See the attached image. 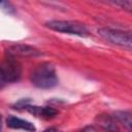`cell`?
Instances as JSON below:
<instances>
[{
  "instance_id": "obj_5",
  "label": "cell",
  "mask_w": 132,
  "mask_h": 132,
  "mask_svg": "<svg viewBox=\"0 0 132 132\" xmlns=\"http://www.w3.org/2000/svg\"><path fill=\"white\" fill-rule=\"evenodd\" d=\"M7 55L9 58H15V57H35V56H39L40 53L29 45H24V44H18V45H13L11 47H9L7 50Z\"/></svg>"
},
{
  "instance_id": "obj_1",
  "label": "cell",
  "mask_w": 132,
  "mask_h": 132,
  "mask_svg": "<svg viewBox=\"0 0 132 132\" xmlns=\"http://www.w3.org/2000/svg\"><path fill=\"white\" fill-rule=\"evenodd\" d=\"M32 84L39 89H51L58 85L59 78L55 67L50 63L38 65L31 75Z\"/></svg>"
},
{
  "instance_id": "obj_14",
  "label": "cell",
  "mask_w": 132,
  "mask_h": 132,
  "mask_svg": "<svg viewBox=\"0 0 132 132\" xmlns=\"http://www.w3.org/2000/svg\"><path fill=\"white\" fill-rule=\"evenodd\" d=\"M3 87H4V82H3V81H2L1 79H0V90H1V89H2Z\"/></svg>"
},
{
  "instance_id": "obj_13",
  "label": "cell",
  "mask_w": 132,
  "mask_h": 132,
  "mask_svg": "<svg viewBox=\"0 0 132 132\" xmlns=\"http://www.w3.org/2000/svg\"><path fill=\"white\" fill-rule=\"evenodd\" d=\"M43 132H60V131L58 129H56V128H48V129L44 130Z\"/></svg>"
},
{
  "instance_id": "obj_7",
  "label": "cell",
  "mask_w": 132,
  "mask_h": 132,
  "mask_svg": "<svg viewBox=\"0 0 132 132\" xmlns=\"http://www.w3.org/2000/svg\"><path fill=\"white\" fill-rule=\"evenodd\" d=\"M25 108L29 112L35 114L36 117H40V118H44V119H52V118H54L58 113V111L56 109H54L53 107H48V106L39 107V106H30V105H27Z\"/></svg>"
},
{
  "instance_id": "obj_12",
  "label": "cell",
  "mask_w": 132,
  "mask_h": 132,
  "mask_svg": "<svg viewBox=\"0 0 132 132\" xmlns=\"http://www.w3.org/2000/svg\"><path fill=\"white\" fill-rule=\"evenodd\" d=\"M81 132H97V131L93 126H88V127H85L81 130Z\"/></svg>"
},
{
  "instance_id": "obj_6",
  "label": "cell",
  "mask_w": 132,
  "mask_h": 132,
  "mask_svg": "<svg viewBox=\"0 0 132 132\" xmlns=\"http://www.w3.org/2000/svg\"><path fill=\"white\" fill-rule=\"evenodd\" d=\"M6 124L9 128L11 129H22L28 132H35L36 131V127L29 121L13 117V116H9L6 120Z\"/></svg>"
},
{
  "instance_id": "obj_10",
  "label": "cell",
  "mask_w": 132,
  "mask_h": 132,
  "mask_svg": "<svg viewBox=\"0 0 132 132\" xmlns=\"http://www.w3.org/2000/svg\"><path fill=\"white\" fill-rule=\"evenodd\" d=\"M0 9L4 10L7 13H13L14 12V7L10 2L7 1H0Z\"/></svg>"
},
{
  "instance_id": "obj_9",
  "label": "cell",
  "mask_w": 132,
  "mask_h": 132,
  "mask_svg": "<svg viewBox=\"0 0 132 132\" xmlns=\"http://www.w3.org/2000/svg\"><path fill=\"white\" fill-rule=\"evenodd\" d=\"M116 118L127 128L129 132H131L132 119H131V113L129 111H118L116 112Z\"/></svg>"
},
{
  "instance_id": "obj_11",
  "label": "cell",
  "mask_w": 132,
  "mask_h": 132,
  "mask_svg": "<svg viewBox=\"0 0 132 132\" xmlns=\"http://www.w3.org/2000/svg\"><path fill=\"white\" fill-rule=\"evenodd\" d=\"M116 4H119V5H121L122 7L126 8V9H128V10H131V8H132V2H131L130 0H126V1H118V2H116Z\"/></svg>"
},
{
  "instance_id": "obj_15",
  "label": "cell",
  "mask_w": 132,
  "mask_h": 132,
  "mask_svg": "<svg viewBox=\"0 0 132 132\" xmlns=\"http://www.w3.org/2000/svg\"><path fill=\"white\" fill-rule=\"evenodd\" d=\"M2 130V119H1V114H0V131Z\"/></svg>"
},
{
  "instance_id": "obj_3",
  "label": "cell",
  "mask_w": 132,
  "mask_h": 132,
  "mask_svg": "<svg viewBox=\"0 0 132 132\" xmlns=\"http://www.w3.org/2000/svg\"><path fill=\"white\" fill-rule=\"evenodd\" d=\"M22 76L21 64L13 58H7L0 62V79L5 82H16Z\"/></svg>"
},
{
  "instance_id": "obj_2",
  "label": "cell",
  "mask_w": 132,
  "mask_h": 132,
  "mask_svg": "<svg viewBox=\"0 0 132 132\" xmlns=\"http://www.w3.org/2000/svg\"><path fill=\"white\" fill-rule=\"evenodd\" d=\"M45 25L50 29L58 31V32H62V33L77 35V36H81V37H86L89 35V31L86 28V26L84 24H81L79 22H75V21L54 20V21L47 22Z\"/></svg>"
},
{
  "instance_id": "obj_8",
  "label": "cell",
  "mask_w": 132,
  "mask_h": 132,
  "mask_svg": "<svg viewBox=\"0 0 132 132\" xmlns=\"http://www.w3.org/2000/svg\"><path fill=\"white\" fill-rule=\"evenodd\" d=\"M100 127L107 132H119V128L113 119L109 116H99L97 119Z\"/></svg>"
},
{
  "instance_id": "obj_4",
  "label": "cell",
  "mask_w": 132,
  "mask_h": 132,
  "mask_svg": "<svg viewBox=\"0 0 132 132\" xmlns=\"http://www.w3.org/2000/svg\"><path fill=\"white\" fill-rule=\"evenodd\" d=\"M98 33L102 38H104L110 43L127 47L128 50L131 48L132 39H131V34L129 32L114 30L110 28H102L98 30Z\"/></svg>"
}]
</instances>
